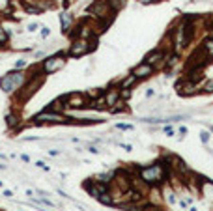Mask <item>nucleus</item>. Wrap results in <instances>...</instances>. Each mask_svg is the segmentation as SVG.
I'll return each instance as SVG.
<instances>
[{
  "mask_svg": "<svg viewBox=\"0 0 213 211\" xmlns=\"http://www.w3.org/2000/svg\"><path fill=\"white\" fill-rule=\"evenodd\" d=\"M136 176L144 181L148 187H159L168 179V170L164 166V162H153L148 166H138L136 168Z\"/></svg>",
  "mask_w": 213,
  "mask_h": 211,
  "instance_id": "obj_1",
  "label": "nucleus"
},
{
  "mask_svg": "<svg viewBox=\"0 0 213 211\" xmlns=\"http://www.w3.org/2000/svg\"><path fill=\"white\" fill-rule=\"evenodd\" d=\"M26 80H28V73H25V69H13L4 77H0V90L8 93V96H11L21 86H25Z\"/></svg>",
  "mask_w": 213,
  "mask_h": 211,
  "instance_id": "obj_2",
  "label": "nucleus"
},
{
  "mask_svg": "<svg viewBox=\"0 0 213 211\" xmlns=\"http://www.w3.org/2000/svg\"><path fill=\"white\" fill-rule=\"evenodd\" d=\"M30 125H69V118L60 112H53V110H43L39 114H36Z\"/></svg>",
  "mask_w": 213,
  "mask_h": 211,
  "instance_id": "obj_3",
  "label": "nucleus"
},
{
  "mask_svg": "<svg viewBox=\"0 0 213 211\" xmlns=\"http://www.w3.org/2000/svg\"><path fill=\"white\" fill-rule=\"evenodd\" d=\"M43 82H45V75H41V73H37V75H34V77H28V80L25 82V86H21V88H19L17 101H19V103H26V101H30V97H32L34 93L43 86Z\"/></svg>",
  "mask_w": 213,
  "mask_h": 211,
  "instance_id": "obj_4",
  "label": "nucleus"
},
{
  "mask_svg": "<svg viewBox=\"0 0 213 211\" xmlns=\"http://www.w3.org/2000/svg\"><path fill=\"white\" fill-rule=\"evenodd\" d=\"M96 49V39H84V37H75L71 41L69 49H67V56L71 58H81L86 56L88 53H92Z\"/></svg>",
  "mask_w": 213,
  "mask_h": 211,
  "instance_id": "obj_5",
  "label": "nucleus"
},
{
  "mask_svg": "<svg viewBox=\"0 0 213 211\" xmlns=\"http://www.w3.org/2000/svg\"><path fill=\"white\" fill-rule=\"evenodd\" d=\"M65 54L64 53H58V54H51V56H45V60L39 64V69L41 73L47 77V75H53V73H58L62 67H65Z\"/></svg>",
  "mask_w": 213,
  "mask_h": 211,
  "instance_id": "obj_6",
  "label": "nucleus"
},
{
  "mask_svg": "<svg viewBox=\"0 0 213 211\" xmlns=\"http://www.w3.org/2000/svg\"><path fill=\"white\" fill-rule=\"evenodd\" d=\"M64 101L67 110H82V108H88V103H90L84 92H71L67 96H64Z\"/></svg>",
  "mask_w": 213,
  "mask_h": 211,
  "instance_id": "obj_7",
  "label": "nucleus"
},
{
  "mask_svg": "<svg viewBox=\"0 0 213 211\" xmlns=\"http://www.w3.org/2000/svg\"><path fill=\"white\" fill-rule=\"evenodd\" d=\"M167 53L168 51H164L163 47H155L153 51H150L144 58L146 64H150L153 69H163L164 67V58H167Z\"/></svg>",
  "mask_w": 213,
  "mask_h": 211,
  "instance_id": "obj_8",
  "label": "nucleus"
},
{
  "mask_svg": "<svg viewBox=\"0 0 213 211\" xmlns=\"http://www.w3.org/2000/svg\"><path fill=\"white\" fill-rule=\"evenodd\" d=\"M176 92L179 93V96H183V97H191V96H196V93H200L198 84L193 82L191 79H187V77L176 84Z\"/></svg>",
  "mask_w": 213,
  "mask_h": 211,
  "instance_id": "obj_9",
  "label": "nucleus"
},
{
  "mask_svg": "<svg viewBox=\"0 0 213 211\" xmlns=\"http://www.w3.org/2000/svg\"><path fill=\"white\" fill-rule=\"evenodd\" d=\"M131 73H133L138 80H144V79H150V77L155 73V69H153L150 64H146V62H140L138 65H135V67L131 69Z\"/></svg>",
  "mask_w": 213,
  "mask_h": 211,
  "instance_id": "obj_10",
  "label": "nucleus"
},
{
  "mask_svg": "<svg viewBox=\"0 0 213 211\" xmlns=\"http://www.w3.org/2000/svg\"><path fill=\"white\" fill-rule=\"evenodd\" d=\"M103 99H105V105H107V108H110V107H114L118 101H120V88H114V86H110V88H107V90H103Z\"/></svg>",
  "mask_w": 213,
  "mask_h": 211,
  "instance_id": "obj_11",
  "label": "nucleus"
},
{
  "mask_svg": "<svg viewBox=\"0 0 213 211\" xmlns=\"http://www.w3.org/2000/svg\"><path fill=\"white\" fill-rule=\"evenodd\" d=\"M73 22H75V19H73V15H71L69 11H62V13H60V28H62V34H69L71 28H73Z\"/></svg>",
  "mask_w": 213,
  "mask_h": 211,
  "instance_id": "obj_12",
  "label": "nucleus"
},
{
  "mask_svg": "<svg viewBox=\"0 0 213 211\" xmlns=\"http://www.w3.org/2000/svg\"><path fill=\"white\" fill-rule=\"evenodd\" d=\"M4 120H6V127L11 129V131H15V129L21 127V114H19V112H13V110L8 112Z\"/></svg>",
  "mask_w": 213,
  "mask_h": 211,
  "instance_id": "obj_13",
  "label": "nucleus"
},
{
  "mask_svg": "<svg viewBox=\"0 0 213 211\" xmlns=\"http://www.w3.org/2000/svg\"><path fill=\"white\" fill-rule=\"evenodd\" d=\"M200 189H202L204 196L213 202V181L207 179V178H202V179H200Z\"/></svg>",
  "mask_w": 213,
  "mask_h": 211,
  "instance_id": "obj_14",
  "label": "nucleus"
},
{
  "mask_svg": "<svg viewBox=\"0 0 213 211\" xmlns=\"http://www.w3.org/2000/svg\"><path fill=\"white\" fill-rule=\"evenodd\" d=\"M138 84V79L133 75V73H129V75H125L120 82H118V88H120V90H124V88H129V90H133L135 86Z\"/></svg>",
  "mask_w": 213,
  "mask_h": 211,
  "instance_id": "obj_15",
  "label": "nucleus"
},
{
  "mask_svg": "<svg viewBox=\"0 0 213 211\" xmlns=\"http://www.w3.org/2000/svg\"><path fill=\"white\" fill-rule=\"evenodd\" d=\"M198 49H200V51H202V53H204L207 58H213V36H209V37H204Z\"/></svg>",
  "mask_w": 213,
  "mask_h": 211,
  "instance_id": "obj_16",
  "label": "nucleus"
},
{
  "mask_svg": "<svg viewBox=\"0 0 213 211\" xmlns=\"http://www.w3.org/2000/svg\"><path fill=\"white\" fill-rule=\"evenodd\" d=\"M47 110H53V112H60V114H64V110H67V108H65L64 96H62V97H58V99H54L49 107H47Z\"/></svg>",
  "mask_w": 213,
  "mask_h": 211,
  "instance_id": "obj_17",
  "label": "nucleus"
},
{
  "mask_svg": "<svg viewBox=\"0 0 213 211\" xmlns=\"http://www.w3.org/2000/svg\"><path fill=\"white\" fill-rule=\"evenodd\" d=\"M88 108H92V110H108V108H107V105H105L103 96H99V97H96V99H90Z\"/></svg>",
  "mask_w": 213,
  "mask_h": 211,
  "instance_id": "obj_18",
  "label": "nucleus"
},
{
  "mask_svg": "<svg viewBox=\"0 0 213 211\" xmlns=\"http://www.w3.org/2000/svg\"><path fill=\"white\" fill-rule=\"evenodd\" d=\"M127 110H129V107L125 105V101H124V99H120V101H118L114 107H110V108H108V112H110V114H124V112H127Z\"/></svg>",
  "mask_w": 213,
  "mask_h": 211,
  "instance_id": "obj_19",
  "label": "nucleus"
},
{
  "mask_svg": "<svg viewBox=\"0 0 213 211\" xmlns=\"http://www.w3.org/2000/svg\"><path fill=\"white\" fill-rule=\"evenodd\" d=\"M200 93H211L213 92V79H206L202 80V84H198Z\"/></svg>",
  "mask_w": 213,
  "mask_h": 211,
  "instance_id": "obj_20",
  "label": "nucleus"
},
{
  "mask_svg": "<svg viewBox=\"0 0 213 211\" xmlns=\"http://www.w3.org/2000/svg\"><path fill=\"white\" fill-rule=\"evenodd\" d=\"M101 204H105V205H114V196H112V193L110 191H107V193H103V194H99V198H97Z\"/></svg>",
  "mask_w": 213,
  "mask_h": 211,
  "instance_id": "obj_21",
  "label": "nucleus"
},
{
  "mask_svg": "<svg viewBox=\"0 0 213 211\" xmlns=\"http://www.w3.org/2000/svg\"><path fill=\"white\" fill-rule=\"evenodd\" d=\"M84 93H86L88 99H96V97L103 96V90H101V88H92V90H88V92H84Z\"/></svg>",
  "mask_w": 213,
  "mask_h": 211,
  "instance_id": "obj_22",
  "label": "nucleus"
},
{
  "mask_svg": "<svg viewBox=\"0 0 213 211\" xmlns=\"http://www.w3.org/2000/svg\"><path fill=\"white\" fill-rule=\"evenodd\" d=\"M8 39H10L8 30H6L4 26H0V45H6V43H8Z\"/></svg>",
  "mask_w": 213,
  "mask_h": 211,
  "instance_id": "obj_23",
  "label": "nucleus"
},
{
  "mask_svg": "<svg viewBox=\"0 0 213 211\" xmlns=\"http://www.w3.org/2000/svg\"><path fill=\"white\" fill-rule=\"evenodd\" d=\"M131 96H133V90H129V88H124V90H120V99H124V101H129V99H131Z\"/></svg>",
  "mask_w": 213,
  "mask_h": 211,
  "instance_id": "obj_24",
  "label": "nucleus"
},
{
  "mask_svg": "<svg viewBox=\"0 0 213 211\" xmlns=\"http://www.w3.org/2000/svg\"><path fill=\"white\" fill-rule=\"evenodd\" d=\"M209 138H211L209 131H206V129L200 131V142H202V144H207V142H209Z\"/></svg>",
  "mask_w": 213,
  "mask_h": 211,
  "instance_id": "obj_25",
  "label": "nucleus"
},
{
  "mask_svg": "<svg viewBox=\"0 0 213 211\" xmlns=\"http://www.w3.org/2000/svg\"><path fill=\"white\" fill-rule=\"evenodd\" d=\"M116 129H118V131H133L135 127H133L131 123H116Z\"/></svg>",
  "mask_w": 213,
  "mask_h": 211,
  "instance_id": "obj_26",
  "label": "nucleus"
},
{
  "mask_svg": "<svg viewBox=\"0 0 213 211\" xmlns=\"http://www.w3.org/2000/svg\"><path fill=\"white\" fill-rule=\"evenodd\" d=\"M26 65H28V62H26L25 58H21V60H17V62H15V69H25Z\"/></svg>",
  "mask_w": 213,
  "mask_h": 211,
  "instance_id": "obj_27",
  "label": "nucleus"
},
{
  "mask_svg": "<svg viewBox=\"0 0 213 211\" xmlns=\"http://www.w3.org/2000/svg\"><path fill=\"white\" fill-rule=\"evenodd\" d=\"M26 30L28 32H37L39 30V22H30V25L26 26Z\"/></svg>",
  "mask_w": 213,
  "mask_h": 211,
  "instance_id": "obj_28",
  "label": "nucleus"
},
{
  "mask_svg": "<svg viewBox=\"0 0 213 211\" xmlns=\"http://www.w3.org/2000/svg\"><path fill=\"white\" fill-rule=\"evenodd\" d=\"M163 133L167 135V136H174V135H176V133H174V129H172L170 125H164V127H163Z\"/></svg>",
  "mask_w": 213,
  "mask_h": 211,
  "instance_id": "obj_29",
  "label": "nucleus"
},
{
  "mask_svg": "<svg viewBox=\"0 0 213 211\" xmlns=\"http://www.w3.org/2000/svg\"><path fill=\"white\" fill-rule=\"evenodd\" d=\"M36 166H37V168H41V170H45V172H49V170H51V168L47 166L43 161H36Z\"/></svg>",
  "mask_w": 213,
  "mask_h": 211,
  "instance_id": "obj_30",
  "label": "nucleus"
},
{
  "mask_svg": "<svg viewBox=\"0 0 213 211\" xmlns=\"http://www.w3.org/2000/svg\"><path fill=\"white\" fill-rule=\"evenodd\" d=\"M49 34H51V28H49V26H43V28H41V37H43V39L49 37Z\"/></svg>",
  "mask_w": 213,
  "mask_h": 211,
  "instance_id": "obj_31",
  "label": "nucleus"
},
{
  "mask_svg": "<svg viewBox=\"0 0 213 211\" xmlns=\"http://www.w3.org/2000/svg\"><path fill=\"white\" fill-rule=\"evenodd\" d=\"M144 96H146V99H150V97H153V96H155V90H153V88H148V90H146V93H144Z\"/></svg>",
  "mask_w": 213,
  "mask_h": 211,
  "instance_id": "obj_32",
  "label": "nucleus"
},
{
  "mask_svg": "<svg viewBox=\"0 0 213 211\" xmlns=\"http://www.w3.org/2000/svg\"><path fill=\"white\" fill-rule=\"evenodd\" d=\"M88 151H90V153H99V148H97V146H90Z\"/></svg>",
  "mask_w": 213,
  "mask_h": 211,
  "instance_id": "obj_33",
  "label": "nucleus"
},
{
  "mask_svg": "<svg viewBox=\"0 0 213 211\" xmlns=\"http://www.w3.org/2000/svg\"><path fill=\"white\" fill-rule=\"evenodd\" d=\"M178 131H179V135H181V136H185V135H187V127H183V125H181Z\"/></svg>",
  "mask_w": 213,
  "mask_h": 211,
  "instance_id": "obj_34",
  "label": "nucleus"
},
{
  "mask_svg": "<svg viewBox=\"0 0 213 211\" xmlns=\"http://www.w3.org/2000/svg\"><path fill=\"white\" fill-rule=\"evenodd\" d=\"M120 146H122L125 151H131V150H133V146H129V144H120Z\"/></svg>",
  "mask_w": 213,
  "mask_h": 211,
  "instance_id": "obj_35",
  "label": "nucleus"
},
{
  "mask_svg": "<svg viewBox=\"0 0 213 211\" xmlns=\"http://www.w3.org/2000/svg\"><path fill=\"white\" fill-rule=\"evenodd\" d=\"M2 194H4V196H8V198H11V196H13V193H11V191H8V189H4V193H2Z\"/></svg>",
  "mask_w": 213,
  "mask_h": 211,
  "instance_id": "obj_36",
  "label": "nucleus"
},
{
  "mask_svg": "<svg viewBox=\"0 0 213 211\" xmlns=\"http://www.w3.org/2000/svg\"><path fill=\"white\" fill-rule=\"evenodd\" d=\"M140 4H152V2H157V0H138Z\"/></svg>",
  "mask_w": 213,
  "mask_h": 211,
  "instance_id": "obj_37",
  "label": "nucleus"
},
{
  "mask_svg": "<svg viewBox=\"0 0 213 211\" xmlns=\"http://www.w3.org/2000/svg\"><path fill=\"white\" fill-rule=\"evenodd\" d=\"M21 159H22V161H25V162H30V157H28V155H25V153H22V155H21Z\"/></svg>",
  "mask_w": 213,
  "mask_h": 211,
  "instance_id": "obj_38",
  "label": "nucleus"
},
{
  "mask_svg": "<svg viewBox=\"0 0 213 211\" xmlns=\"http://www.w3.org/2000/svg\"><path fill=\"white\" fill-rule=\"evenodd\" d=\"M58 153H60L58 150H49V155H58Z\"/></svg>",
  "mask_w": 213,
  "mask_h": 211,
  "instance_id": "obj_39",
  "label": "nucleus"
},
{
  "mask_svg": "<svg viewBox=\"0 0 213 211\" xmlns=\"http://www.w3.org/2000/svg\"><path fill=\"white\" fill-rule=\"evenodd\" d=\"M207 131H209V133H213V125H207Z\"/></svg>",
  "mask_w": 213,
  "mask_h": 211,
  "instance_id": "obj_40",
  "label": "nucleus"
},
{
  "mask_svg": "<svg viewBox=\"0 0 213 211\" xmlns=\"http://www.w3.org/2000/svg\"><path fill=\"white\" fill-rule=\"evenodd\" d=\"M0 170H6V165H2V162H0Z\"/></svg>",
  "mask_w": 213,
  "mask_h": 211,
  "instance_id": "obj_41",
  "label": "nucleus"
},
{
  "mask_svg": "<svg viewBox=\"0 0 213 211\" xmlns=\"http://www.w3.org/2000/svg\"><path fill=\"white\" fill-rule=\"evenodd\" d=\"M39 211H47V209H39Z\"/></svg>",
  "mask_w": 213,
  "mask_h": 211,
  "instance_id": "obj_42",
  "label": "nucleus"
}]
</instances>
